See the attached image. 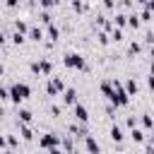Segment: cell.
I'll list each match as a JSON object with an SVG mask.
<instances>
[{
	"label": "cell",
	"instance_id": "10",
	"mask_svg": "<svg viewBox=\"0 0 154 154\" xmlns=\"http://www.w3.org/2000/svg\"><path fill=\"white\" fill-rule=\"evenodd\" d=\"M29 36H31V41H41L43 38V29L41 26H31L29 29Z\"/></svg>",
	"mask_w": 154,
	"mask_h": 154
},
{
	"label": "cell",
	"instance_id": "9",
	"mask_svg": "<svg viewBox=\"0 0 154 154\" xmlns=\"http://www.w3.org/2000/svg\"><path fill=\"white\" fill-rule=\"evenodd\" d=\"M123 137H125V135H123V130H120L118 125H113V128H111V140L120 144V142H123Z\"/></svg>",
	"mask_w": 154,
	"mask_h": 154
},
{
	"label": "cell",
	"instance_id": "12",
	"mask_svg": "<svg viewBox=\"0 0 154 154\" xmlns=\"http://www.w3.org/2000/svg\"><path fill=\"white\" fill-rule=\"evenodd\" d=\"M19 120L22 123H31V111L29 108H19Z\"/></svg>",
	"mask_w": 154,
	"mask_h": 154
},
{
	"label": "cell",
	"instance_id": "2",
	"mask_svg": "<svg viewBox=\"0 0 154 154\" xmlns=\"http://www.w3.org/2000/svg\"><path fill=\"white\" fill-rule=\"evenodd\" d=\"M63 65H65V67H77V70H84V67H87V63H84L82 53H65Z\"/></svg>",
	"mask_w": 154,
	"mask_h": 154
},
{
	"label": "cell",
	"instance_id": "28",
	"mask_svg": "<svg viewBox=\"0 0 154 154\" xmlns=\"http://www.w3.org/2000/svg\"><path fill=\"white\" fill-rule=\"evenodd\" d=\"M0 147H5V137L2 135H0Z\"/></svg>",
	"mask_w": 154,
	"mask_h": 154
},
{
	"label": "cell",
	"instance_id": "16",
	"mask_svg": "<svg viewBox=\"0 0 154 154\" xmlns=\"http://www.w3.org/2000/svg\"><path fill=\"white\" fill-rule=\"evenodd\" d=\"M111 38H113V41H120V38H123V31H120L118 26H113V29H111Z\"/></svg>",
	"mask_w": 154,
	"mask_h": 154
},
{
	"label": "cell",
	"instance_id": "21",
	"mask_svg": "<svg viewBox=\"0 0 154 154\" xmlns=\"http://www.w3.org/2000/svg\"><path fill=\"white\" fill-rule=\"evenodd\" d=\"M12 41H14V43H22V41H24V36H22V34H17V31H14V34H12Z\"/></svg>",
	"mask_w": 154,
	"mask_h": 154
},
{
	"label": "cell",
	"instance_id": "20",
	"mask_svg": "<svg viewBox=\"0 0 154 154\" xmlns=\"http://www.w3.org/2000/svg\"><path fill=\"white\" fill-rule=\"evenodd\" d=\"M140 51H142V46H140L137 41H132V43H130V53H140Z\"/></svg>",
	"mask_w": 154,
	"mask_h": 154
},
{
	"label": "cell",
	"instance_id": "29",
	"mask_svg": "<svg viewBox=\"0 0 154 154\" xmlns=\"http://www.w3.org/2000/svg\"><path fill=\"white\" fill-rule=\"evenodd\" d=\"M2 70H5V67H2V63H0V75H2Z\"/></svg>",
	"mask_w": 154,
	"mask_h": 154
},
{
	"label": "cell",
	"instance_id": "6",
	"mask_svg": "<svg viewBox=\"0 0 154 154\" xmlns=\"http://www.w3.org/2000/svg\"><path fill=\"white\" fill-rule=\"evenodd\" d=\"M84 144H87V152H89V154H101V147H99V142H96L91 135L84 137Z\"/></svg>",
	"mask_w": 154,
	"mask_h": 154
},
{
	"label": "cell",
	"instance_id": "17",
	"mask_svg": "<svg viewBox=\"0 0 154 154\" xmlns=\"http://www.w3.org/2000/svg\"><path fill=\"white\" fill-rule=\"evenodd\" d=\"M128 22H130V26H137V24H140V14H137V12H132V14L128 17Z\"/></svg>",
	"mask_w": 154,
	"mask_h": 154
},
{
	"label": "cell",
	"instance_id": "3",
	"mask_svg": "<svg viewBox=\"0 0 154 154\" xmlns=\"http://www.w3.org/2000/svg\"><path fill=\"white\" fill-rule=\"evenodd\" d=\"M38 144H41V147H46V149H53V147H58V144H60V135L48 132V135H43V137L38 140Z\"/></svg>",
	"mask_w": 154,
	"mask_h": 154
},
{
	"label": "cell",
	"instance_id": "13",
	"mask_svg": "<svg viewBox=\"0 0 154 154\" xmlns=\"http://www.w3.org/2000/svg\"><path fill=\"white\" fill-rule=\"evenodd\" d=\"M19 135H22V140H31V137H34V132H31L29 125H22V128H19Z\"/></svg>",
	"mask_w": 154,
	"mask_h": 154
},
{
	"label": "cell",
	"instance_id": "27",
	"mask_svg": "<svg viewBox=\"0 0 154 154\" xmlns=\"http://www.w3.org/2000/svg\"><path fill=\"white\" fill-rule=\"evenodd\" d=\"M2 43H5V34L0 31V46H2Z\"/></svg>",
	"mask_w": 154,
	"mask_h": 154
},
{
	"label": "cell",
	"instance_id": "19",
	"mask_svg": "<svg viewBox=\"0 0 154 154\" xmlns=\"http://www.w3.org/2000/svg\"><path fill=\"white\" fill-rule=\"evenodd\" d=\"M125 19H128V17H125L123 12H118V14H116V24H118V29H120V26L125 24Z\"/></svg>",
	"mask_w": 154,
	"mask_h": 154
},
{
	"label": "cell",
	"instance_id": "30",
	"mask_svg": "<svg viewBox=\"0 0 154 154\" xmlns=\"http://www.w3.org/2000/svg\"><path fill=\"white\" fill-rule=\"evenodd\" d=\"M5 154H12V152H10V149H7V152H5Z\"/></svg>",
	"mask_w": 154,
	"mask_h": 154
},
{
	"label": "cell",
	"instance_id": "14",
	"mask_svg": "<svg viewBox=\"0 0 154 154\" xmlns=\"http://www.w3.org/2000/svg\"><path fill=\"white\" fill-rule=\"evenodd\" d=\"M130 137H132L135 142H144V132H142L140 128H132V132H130Z\"/></svg>",
	"mask_w": 154,
	"mask_h": 154
},
{
	"label": "cell",
	"instance_id": "18",
	"mask_svg": "<svg viewBox=\"0 0 154 154\" xmlns=\"http://www.w3.org/2000/svg\"><path fill=\"white\" fill-rule=\"evenodd\" d=\"M142 123H144V128H149V130L154 128V118H152V116H142Z\"/></svg>",
	"mask_w": 154,
	"mask_h": 154
},
{
	"label": "cell",
	"instance_id": "22",
	"mask_svg": "<svg viewBox=\"0 0 154 154\" xmlns=\"http://www.w3.org/2000/svg\"><path fill=\"white\" fill-rule=\"evenodd\" d=\"M99 43H108V36H106V31H99Z\"/></svg>",
	"mask_w": 154,
	"mask_h": 154
},
{
	"label": "cell",
	"instance_id": "8",
	"mask_svg": "<svg viewBox=\"0 0 154 154\" xmlns=\"http://www.w3.org/2000/svg\"><path fill=\"white\" fill-rule=\"evenodd\" d=\"M63 99H65V103H72V106H75V103H77V89L67 87V89H65V96H63Z\"/></svg>",
	"mask_w": 154,
	"mask_h": 154
},
{
	"label": "cell",
	"instance_id": "25",
	"mask_svg": "<svg viewBox=\"0 0 154 154\" xmlns=\"http://www.w3.org/2000/svg\"><path fill=\"white\" fill-rule=\"evenodd\" d=\"M144 154H154V147H152V144H149V147H147V149H144Z\"/></svg>",
	"mask_w": 154,
	"mask_h": 154
},
{
	"label": "cell",
	"instance_id": "15",
	"mask_svg": "<svg viewBox=\"0 0 154 154\" xmlns=\"http://www.w3.org/2000/svg\"><path fill=\"white\" fill-rule=\"evenodd\" d=\"M125 91H128V96H130V94H137V82H135V79H128Z\"/></svg>",
	"mask_w": 154,
	"mask_h": 154
},
{
	"label": "cell",
	"instance_id": "7",
	"mask_svg": "<svg viewBox=\"0 0 154 154\" xmlns=\"http://www.w3.org/2000/svg\"><path fill=\"white\" fill-rule=\"evenodd\" d=\"M75 118H77L79 123H87V120H89V113H87V108H84L82 103H75Z\"/></svg>",
	"mask_w": 154,
	"mask_h": 154
},
{
	"label": "cell",
	"instance_id": "23",
	"mask_svg": "<svg viewBox=\"0 0 154 154\" xmlns=\"http://www.w3.org/2000/svg\"><path fill=\"white\" fill-rule=\"evenodd\" d=\"M144 43H154V34H152V31L144 34Z\"/></svg>",
	"mask_w": 154,
	"mask_h": 154
},
{
	"label": "cell",
	"instance_id": "5",
	"mask_svg": "<svg viewBox=\"0 0 154 154\" xmlns=\"http://www.w3.org/2000/svg\"><path fill=\"white\" fill-rule=\"evenodd\" d=\"M63 89H65V84H63V79H60V77H51V79H48V94H51V96L60 94Z\"/></svg>",
	"mask_w": 154,
	"mask_h": 154
},
{
	"label": "cell",
	"instance_id": "24",
	"mask_svg": "<svg viewBox=\"0 0 154 154\" xmlns=\"http://www.w3.org/2000/svg\"><path fill=\"white\" fill-rule=\"evenodd\" d=\"M48 154H63V152H60L58 147H53V149H48Z\"/></svg>",
	"mask_w": 154,
	"mask_h": 154
},
{
	"label": "cell",
	"instance_id": "4",
	"mask_svg": "<svg viewBox=\"0 0 154 154\" xmlns=\"http://www.w3.org/2000/svg\"><path fill=\"white\" fill-rule=\"evenodd\" d=\"M51 70H53L51 60H38V63H31V72H36V75H51Z\"/></svg>",
	"mask_w": 154,
	"mask_h": 154
},
{
	"label": "cell",
	"instance_id": "26",
	"mask_svg": "<svg viewBox=\"0 0 154 154\" xmlns=\"http://www.w3.org/2000/svg\"><path fill=\"white\" fill-rule=\"evenodd\" d=\"M149 89H154V77H149Z\"/></svg>",
	"mask_w": 154,
	"mask_h": 154
},
{
	"label": "cell",
	"instance_id": "1",
	"mask_svg": "<svg viewBox=\"0 0 154 154\" xmlns=\"http://www.w3.org/2000/svg\"><path fill=\"white\" fill-rule=\"evenodd\" d=\"M29 94H31V87H29V84H24V82H14V84L10 87V99H12L14 103H19V101L29 99Z\"/></svg>",
	"mask_w": 154,
	"mask_h": 154
},
{
	"label": "cell",
	"instance_id": "11",
	"mask_svg": "<svg viewBox=\"0 0 154 154\" xmlns=\"http://www.w3.org/2000/svg\"><path fill=\"white\" fill-rule=\"evenodd\" d=\"M48 36H51V41H58V36H60V31H58V26L53 22L48 24Z\"/></svg>",
	"mask_w": 154,
	"mask_h": 154
}]
</instances>
